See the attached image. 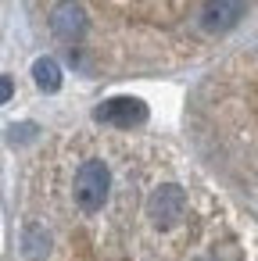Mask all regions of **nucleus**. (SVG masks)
<instances>
[{
  "instance_id": "obj_1",
  "label": "nucleus",
  "mask_w": 258,
  "mask_h": 261,
  "mask_svg": "<svg viewBox=\"0 0 258 261\" xmlns=\"http://www.w3.org/2000/svg\"><path fill=\"white\" fill-rule=\"evenodd\" d=\"M76 204H79V211H86V215H97L101 207H104V200H108V193H111V172H108V165L104 161H83L79 165V172H76Z\"/></svg>"
},
{
  "instance_id": "obj_2",
  "label": "nucleus",
  "mask_w": 258,
  "mask_h": 261,
  "mask_svg": "<svg viewBox=\"0 0 258 261\" xmlns=\"http://www.w3.org/2000/svg\"><path fill=\"white\" fill-rule=\"evenodd\" d=\"M186 211V193L183 186L176 182H161L151 197H147V218L158 225V229H172Z\"/></svg>"
},
{
  "instance_id": "obj_3",
  "label": "nucleus",
  "mask_w": 258,
  "mask_h": 261,
  "mask_svg": "<svg viewBox=\"0 0 258 261\" xmlns=\"http://www.w3.org/2000/svg\"><path fill=\"white\" fill-rule=\"evenodd\" d=\"M244 15H247V0H204L197 22L204 33H229L240 25Z\"/></svg>"
},
{
  "instance_id": "obj_4",
  "label": "nucleus",
  "mask_w": 258,
  "mask_h": 261,
  "mask_svg": "<svg viewBox=\"0 0 258 261\" xmlns=\"http://www.w3.org/2000/svg\"><path fill=\"white\" fill-rule=\"evenodd\" d=\"M93 118L104 125H115V129H133V125L147 122V104L136 97H111L93 111Z\"/></svg>"
},
{
  "instance_id": "obj_5",
  "label": "nucleus",
  "mask_w": 258,
  "mask_h": 261,
  "mask_svg": "<svg viewBox=\"0 0 258 261\" xmlns=\"http://www.w3.org/2000/svg\"><path fill=\"white\" fill-rule=\"evenodd\" d=\"M86 11L83 4H76V0H61V4H54L51 11V33L65 43H79L86 36Z\"/></svg>"
},
{
  "instance_id": "obj_6",
  "label": "nucleus",
  "mask_w": 258,
  "mask_h": 261,
  "mask_svg": "<svg viewBox=\"0 0 258 261\" xmlns=\"http://www.w3.org/2000/svg\"><path fill=\"white\" fill-rule=\"evenodd\" d=\"M18 247H22L26 261H47V254H51V232L40 222H26L22 232H18Z\"/></svg>"
},
{
  "instance_id": "obj_7",
  "label": "nucleus",
  "mask_w": 258,
  "mask_h": 261,
  "mask_svg": "<svg viewBox=\"0 0 258 261\" xmlns=\"http://www.w3.org/2000/svg\"><path fill=\"white\" fill-rule=\"evenodd\" d=\"M33 79L43 93H58L61 90V65L54 58H36L33 61Z\"/></svg>"
},
{
  "instance_id": "obj_8",
  "label": "nucleus",
  "mask_w": 258,
  "mask_h": 261,
  "mask_svg": "<svg viewBox=\"0 0 258 261\" xmlns=\"http://www.w3.org/2000/svg\"><path fill=\"white\" fill-rule=\"evenodd\" d=\"M33 133H36V125H22V129L15 125V129H11V140H26V136H33Z\"/></svg>"
},
{
  "instance_id": "obj_9",
  "label": "nucleus",
  "mask_w": 258,
  "mask_h": 261,
  "mask_svg": "<svg viewBox=\"0 0 258 261\" xmlns=\"http://www.w3.org/2000/svg\"><path fill=\"white\" fill-rule=\"evenodd\" d=\"M11 93H15V83H11V75H4V86H0V97H4V104L11 100Z\"/></svg>"
}]
</instances>
